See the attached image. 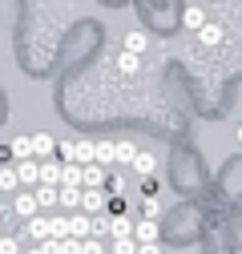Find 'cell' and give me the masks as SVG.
<instances>
[{"instance_id": "1", "label": "cell", "mask_w": 242, "mask_h": 254, "mask_svg": "<svg viewBox=\"0 0 242 254\" xmlns=\"http://www.w3.org/2000/svg\"><path fill=\"white\" fill-rule=\"evenodd\" d=\"M133 242H162V222L158 218H137L133 222Z\"/></svg>"}, {"instance_id": "2", "label": "cell", "mask_w": 242, "mask_h": 254, "mask_svg": "<svg viewBox=\"0 0 242 254\" xmlns=\"http://www.w3.org/2000/svg\"><path fill=\"white\" fill-rule=\"evenodd\" d=\"M28 238L33 242H49L53 238V214H33L28 218Z\"/></svg>"}, {"instance_id": "3", "label": "cell", "mask_w": 242, "mask_h": 254, "mask_svg": "<svg viewBox=\"0 0 242 254\" xmlns=\"http://www.w3.org/2000/svg\"><path fill=\"white\" fill-rule=\"evenodd\" d=\"M105 206H109L105 190H81V214H101Z\"/></svg>"}, {"instance_id": "4", "label": "cell", "mask_w": 242, "mask_h": 254, "mask_svg": "<svg viewBox=\"0 0 242 254\" xmlns=\"http://www.w3.org/2000/svg\"><path fill=\"white\" fill-rule=\"evenodd\" d=\"M105 166H97V162H89L85 166V174H81V190H105Z\"/></svg>"}, {"instance_id": "5", "label": "cell", "mask_w": 242, "mask_h": 254, "mask_svg": "<svg viewBox=\"0 0 242 254\" xmlns=\"http://www.w3.org/2000/svg\"><path fill=\"white\" fill-rule=\"evenodd\" d=\"M12 214H16L20 222H28L33 214H41V206H37V198H33V194H24V190H20V194L12 198Z\"/></svg>"}, {"instance_id": "6", "label": "cell", "mask_w": 242, "mask_h": 254, "mask_svg": "<svg viewBox=\"0 0 242 254\" xmlns=\"http://www.w3.org/2000/svg\"><path fill=\"white\" fill-rule=\"evenodd\" d=\"M69 238H93V214H73L69 218Z\"/></svg>"}, {"instance_id": "7", "label": "cell", "mask_w": 242, "mask_h": 254, "mask_svg": "<svg viewBox=\"0 0 242 254\" xmlns=\"http://www.w3.org/2000/svg\"><path fill=\"white\" fill-rule=\"evenodd\" d=\"M16 178H20V186H41V166H37V157L16 162Z\"/></svg>"}, {"instance_id": "8", "label": "cell", "mask_w": 242, "mask_h": 254, "mask_svg": "<svg viewBox=\"0 0 242 254\" xmlns=\"http://www.w3.org/2000/svg\"><path fill=\"white\" fill-rule=\"evenodd\" d=\"M129 166H133V174H137V178H154V174H158V157H154V153H141V149H137V157H133Z\"/></svg>"}, {"instance_id": "9", "label": "cell", "mask_w": 242, "mask_h": 254, "mask_svg": "<svg viewBox=\"0 0 242 254\" xmlns=\"http://www.w3.org/2000/svg\"><path fill=\"white\" fill-rule=\"evenodd\" d=\"M33 198H37L41 214H53V210H57V186H37V190H33Z\"/></svg>"}, {"instance_id": "10", "label": "cell", "mask_w": 242, "mask_h": 254, "mask_svg": "<svg viewBox=\"0 0 242 254\" xmlns=\"http://www.w3.org/2000/svg\"><path fill=\"white\" fill-rule=\"evenodd\" d=\"M57 206L81 210V190H77V186H57Z\"/></svg>"}, {"instance_id": "11", "label": "cell", "mask_w": 242, "mask_h": 254, "mask_svg": "<svg viewBox=\"0 0 242 254\" xmlns=\"http://www.w3.org/2000/svg\"><path fill=\"white\" fill-rule=\"evenodd\" d=\"M37 166H41V186H60V166H65V162L45 157V162H37Z\"/></svg>"}, {"instance_id": "12", "label": "cell", "mask_w": 242, "mask_h": 254, "mask_svg": "<svg viewBox=\"0 0 242 254\" xmlns=\"http://www.w3.org/2000/svg\"><path fill=\"white\" fill-rule=\"evenodd\" d=\"M53 153H57V141L49 133H33V157L37 162H45V157H53Z\"/></svg>"}, {"instance_id": "13", "label": "cell", "mask_w": 242, "mask_h": 254, "mask_svg": "<svg viewBox=\"0 0 242 254\" xmlns=\"http://www.w3.org/2000/svg\"><path fill=\"white\" fill-rule=\"evenodd\" d=\"M81 174H85L81 162H65V166H60V186H77L81 190Z\"/></svg>"}, {"instance_id": "14", "label": "cell", "mask_w": 242, "mask_h": 254, "mask_svg": "<svg viewBox=\"0 0 242 254\" xmlns=\"http://www.w3.org/2000/svg\"><path fill=\"white\" fill-rule=\"evenodd\" d=\"M93 162H97V166H113V162H117V141H97Z\"/></svg>"}, {"instance_id": "15", "label": "cell", "mask_w": 242, "mask_h": 254, "mask_svg": "<svg viewBox=\"0 0 242 254\" xmlns=\"http://www.w3.org/2000/svg\"><path fill=\"white\" fill-rule=\"evenodd\" d=\"M109 234H113V238H125V234H133V222H129L125 214H113V218H109Z\"/></svg>"}, {"instance_id": "16", "label": "cell", "mask_w": 242, "mask_h": 254, "mask_svg": "<svg viewBox=\"0 0 242 254\" xmlns=\"http://www.w3.org/2000/svg\"><path fill=\"white\" fill-rule=\"evenodd\" d=\"M16 186H20L16 166H0V190H4V194H16Z\"/></svg>"}, {"instance_id": "17", "label": "cell", "mask_w": 242, "mask_h": 254, "mask_svg": "<svg viewBox=\"0 0 242 254\" xmlns=\"http://www.w3.org/2000/svg\"><path fill=\"white\" fill-rule=\"evenodd\" d=\"M8 153L16 157V162H28V157H33V137H16V141L8 145Z\"/></svg>"}, {"instance_id": "18", "label": "cell", "mask_w": 242, "mask_h": 254, "mask_svg": "<svg viewBox=\"0 0 242 254\" xmlns=\"http://www.w3.org/2000/svg\"><path fill=\"white\" fill-rule=\"evenodd\" d=\"M141 218H162V202H158V194H141Z\"/></svg>"}, {"instance_id": "19", "label": "cell", "mask_w": 242, "mask_h": 254, "mask_svg": "<svg viewBox=\"0 0 242 254\" xmlns=\"http://www.w3.org/2000/svg\"><path fill=\"white\" fill-rule=\"evenodd\" d=\"M73 145H77V162H81V166H89V162H93L97 141H85V137H81V141H73Z\"/></svg>"}, {"instance_id": "20", "label": "cell", "mask_w": 242, "mask_h": 254, "mask_svg": "<svg viewBox=\"0 0 242 254\" xmlns=\"http://www.w3.org/2000/svg\"><path fill=\"white\" fill-rule=\"evenodd\" d=\"M145 45H149V37H145V33H125V53H137V57H141V53H145Z\"/></svg>"}, {"instance_id": "21", "label": "cell", "mask_w": 242, "mask_h": 254, "mask_svg": "<svg viewBox=\"0 0 242 254\" xmlns=\"http://www.w3.org/2000/svg\"><path fill=\"white\" fill-rule=\"evenodd\" d=\"M198 41H202V45H218V41H222V28H218V24H202V28H198Z\"/></svg>"}, {"instance_id": "22", "label": "cell", "mask_w": 242, "mask_h": 254, "mask_svg": "<svg viewBox=\"0 0 242 254\" xmlns=\"http://www.w3.org/2000/svg\"><path fill=\"white\" fill-rule=\"evenodd\" d=\"M182 20H186V28H194V33H198V28L206 24V8L194 4V8H186V16H182Z\"/></svg>"}, {"instance_id": "23", "label": "cell", "mask_w": 242, "mask_h": 254, "mask_svg": "<svg viewBox=\"0 0 242 254\" xmlns=\"http://www.w3.org/2000/svg\"><path fill=\"white\" fill-rule=\"evenodd\" d=\"M121 190H125V178H121V174H105V194L121 198Z\"/></svg>"}, {"instance_id": "24", "label": "cell", "mask_w": 242, "mask_h": 254, "mask_svg": "<svg viewBox=\"0 0 242 254\" xmlns=\"http://www.w3.org/2000/svg\"><path fill=\"white\" fill-rule=\"evenodd\" d=\"M109 250H113V254H137V242H133V234H125V238H113Z\"/></svg>"}, {"instance_id": "25", "label": "cell", "mask_w": 242, "mask_h": 254, "mask_svg": "<svg viewBox=\"0 0 242 254\" xmlns=\"http://www.w3.org/2000/svg\"><path fill=\"white\" fill-rule=\"evenodd\" d=\"M81 254H109L101 238H81Z\"/></svg>"}, {"instance_id": "26", "label": "cell", "mask_w": 242, "mask_h": 254, "mask_svg": "<svg viewBox=\"0 0 242 254\" xmlns=\"http://www.w3.org/2000/svg\"><path fill=\"white\" fill-rule=\"evenodd\" d=\"M117 69L121 73H137V53H121L117 57Z\"/></svg>"}, {"instance_id": "27", "label": "cell", "mask_w": 242, "mask_h": 254, "mask_svg": "<svg viewBox=\"0 0 242 254\" xmlns=\"http://www.w3.org/2000/svg\"><path fill=\"white\" fill-rule=\"evenodd\" d=\"M133 157H137V149H133L129 141H117V162H121V166H129Z\"/></svg>"}, {"instance_id": "28", "label": "cell", "mask_w": 242, "mask_h": 254, "mask_svg": "<svg viewBox=\"0 0 242 254\" xmlns=\"http://www.w3.org/2000/svg\"><path fill=\"white\" fill-rule=\"evenodd\" d=\"M53 238H69V218L65 214H53Z\"/></svg>"}, {"instance_id": "29", "label": "cell", "mask_w": 242, "mask_h": 254, "mask_svg": "<svg viewBox=\"0 0 242 254\" xmlns=\"http://www.w3.org/2000/svg\"><path fill=\"white\" fill-rule=\"evenodd\" d=\"M57 157L60 162H77V145L73 141H57Z\"/></svg>"}, {"instance_id": "30", "label": "cell", "mask_w": 242, "mask_h": 254, "mask_svg": "<svg viewBox=\"0 0 242 254\" xmlns=\"http://www.w3.org/2000/svg\"><path fill=\"white\" fill-rule=\"evenodd\" d=\"M0 254H20V242L8 238V234H0Z\"/></svg>"}, {"instance_id": "31", "label": "cell", "mask_w": 242, "mask_h": 254, "mask_svg": "<svg viewBox=\"0 0 242 254\" xmlns=\"http://www.w3.org/2000/svg\"><path fill=\"white\" fill-rule=\"evenodd\" d=\"M60 254H81V238H60Z\"/></svg>"}, {"instance_id": "32", "label": "cell", "mask_w": 242, "mask_h": 254, "mask_svg": "<svg viewBox=\"0 0 242 254\" xmlns=\"http://www.w3.org/2000/svg\"><path fill=\"white\" fill-rule=\"evenodd\" d=\"M137 254H162V242H137Z\"/></svg>"}, {"instance_id": "33", "label": "cell", "mask_w": 242, "mask_h": 254, "mask_svg": "<svg viewBox=\"0 0 242 254\" xmlns=\"http://www.w3.org/2000/svg\"><path fill=\"white\" fill-rule=\"evenodd\" d=\"M234 141H238V145H242V125H238V129H234Z\"/></svg>"}, {"instance_id": "34", "label": "cell", "mask_w": 242, "mask_h": 254, "mask_svg": "<svg viewBox=\"0 0 242 254\" xmlns=\"http://www.w3.org/2000/svg\"><path fill=\"white\" fill-rule=\"evenodd\" d=\"M28 254H45V250H41V242H37V250H28Z\"/></svg>"}, {"instance_id": "35", "label": "cell", "mask_w": 242, "mask_h": 254, "mask_svg": "<svg viewBox=\"0 0 242 254\" xmlns=\"http://www.w3.org/2000/svg\"><path fill=\"white\" fill-rule=\"evenodd\" d=\"M0 234H4V222H0Z\"/></svg>"}]
</instances>
